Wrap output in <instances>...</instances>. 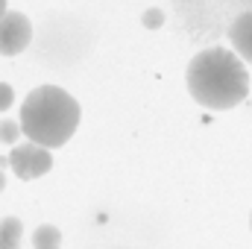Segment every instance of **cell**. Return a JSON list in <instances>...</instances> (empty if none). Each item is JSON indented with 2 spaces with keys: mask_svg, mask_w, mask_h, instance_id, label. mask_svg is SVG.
Returning a JSON list of instances; mask_svg holds the SVG:
<instances>
[{
  "mask_svg": "<svg viewBox=\"0 0 252 249\" xmlns=\"http://www.w3.org/2000/svg\"><path fill=\"white\" fill-rule=\"evenodd\" d=\"M185 79H188L190 97L199 106L214 109V112L235 109L250 91V73L244 62L232 50H223V47L196 53L188 64Z\"/></svg>",
  "mask_w": 252,
  "mask_h": 249,
  "instance_id": "cell-1",
  "label": "cell"
},
{
  "mask_svg": "<svg viewBox=\"0 0 252 249\" xmlns=\"http://www.w3.org/2000/svg\"><path fill=\"white\" fill-rule=\"evenodd\" d=\"M79 126V103L59 85H38L21 103V132L30 144L56 150Z\"/></svg>",
  "mask_w": 252,
  "mask_h": 249,
  "instance_id": "cell-2",
  "label": "cell"
},
{
  "mask_svg": "<svg viewBox=\"0 0 252 249\" xmlns=\"http://www.w3.org/2000/svg\"><path fill=\"white\" fill-rule=\"evenodd\" d=\"M6 161H9V167L15 170L18 179H38V176H44L53 167L50 150H44L38 144H21V147H15Z\"/></svg>",
  "mask_w": 252,
  "mask_h": 249,
  "instance_id": "cell-3",
  "label": "cell"
},
{
  "mask_svg": "<svg viewBox=\"0 0 252 249\" xmlns=\"http://www.w3.org/2000/svg\"><path fill=\"white\" fill-rule=\"evenodd\" d=\"M32 41V24L21 12H6L0 18V56H18Z\"/></svg>",
  "mask_w": 252,
  "mask_h": 249,
  "instance_id": "cell-4",
  "label": "cell"
},
{
  "mask_svg": "<svg viewBox=\"0 0 252 249\" xmlns=\"http://www.w3.org/2000/svg\"><path fill=\"white\" fill-rule=\"evenodd\" d=\"M229 38H232L235 56L241 62H252V12H244V15L235 18V24L229 30Z\"/></svg>",
  "mask_w": 252,
  "mask_h": 249,
  "instance_id": "cell-5",
  "label": "cell"
},
{
  "mask_svg": "<svg viewBox=\"0 0 252 249\" xmlns=\"http://www.w3.org/2000/svg\"><path fill=\"white\" fill-rule=\"evenodd\" d=\"M0 249H21V220L18 217L0 220Z\"/></svg>",
  "mask_w": 252,
  "mask_h": 249,
  "instance_id": "cell-6",
  "label": "cell"
},
{
  "mask_svg": "<svg viewBox=\"0 0 252 249\" xmlns=\"http://www.w3.org/2000/svg\"><path fill=\"white\" fill-rule=\"evenodd\" d=\"M32 244H35V249H59L62 232L56 226H38L35 235H32Z\"/></svg>",
  "mask_w": 252,
  "mask_h": 249,
  "instance_id": "cell-7",
  "label": "cell"
},
{
  "mask_svg": "<svg viewBox=\"0 0 252 249\" xmlns=\"http://www.w3.org/2000/svg\"><path fill=\"white\" fill-rule=\"evenodd\" d=\"M18 135H21V124H15V121H3L0 124V141L3 144H15Z\"/></svg>",
  "mask_w": 252,
  "mask_h": 249,
  "instance_id": "cell-8",
  "label": "cell"
},
{
  "mask_svg": "<svg viewBox=\"0 0 252 249\" xmlns=\"http://www.w3.org/2000/svg\"><path fill=\"white\" fill-rule=\"evenodd\" d=\"M12 103H15V91H12V85L0 82V112H6Z\"/></svg>",
  "mask_w": 252,
  "mask_h": 249,
  "instance_id": "cell-9",
  "label": "cell"
},
{
  "mask_svg": "<svg viewBox=\"0 0 252 249\" xmlns=\"http://www.w3.org/2000/svg\"><path fill=\"white\" fill-rule=\"evenodd\" d=\"M147 15H150V18H147V24H158V21H161V12H156V9H153V12H147Z\"/></svg>",
  "mask_w": 252,
  "mask_h": 249,
  "instance_id": "cell-10",
  "label": "cell"
},
{
  "mask_svg": "<svg viewBox=\"0 0 252 249\" xmlns=\"http://www.w3.org/2000/svg\"><path fill=\"white\" fill-rule=\"evenodd\" d=\"M3 164H9V161H6V158H0V190L6 187V176H3Z\"/></svg>",
  "mask_w": 252,
  "mask_h": 249,
  "instance_id": "cell-11",
  "label": "cell"
},
{
  "mask_svg": "<svg viewBox=\"0 0 252 249\" xmlns=\"http://www.w3.org/2000/svg\"><path fill=\"white\" fill-rule=\"evenodd\" d=\"M6 15V0H0V18Z\"/></svg>",
  "mask_w": 252,
  "mask_h": 249,
  "instance_id": "cell-12",
  "label": "cell"
}]
</instances>
